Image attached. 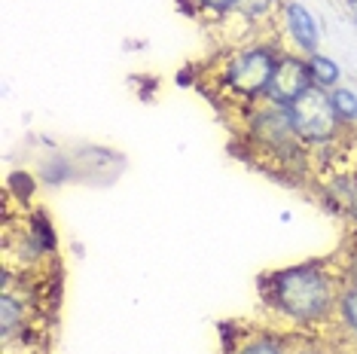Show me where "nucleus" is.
<instances>
[{
	"instance_id": "f257e3e1",
	"label": "nucleus",
	"mask_w": 357,
	"mask_h": 354,
	"mask_svg": "<svg viewBox=\"0 0 357 354\" xmlns=\"http://www.w3.org/2000/svg\"><path fill=\"white\" fill-rule=\"evenodd\" d=\"M266 296L278 305L287 318L312 324L321 321L333 305V281L330 275L314 263H303L294 269H281L269 275Z\"/></svg>"
},
{
	"instance_id": "f03ea898",
	"label": "nucleus",
	"mask_w": 357,
	"mask_h": 354,
	"mask_svg": "<svg viewBox=\"0 0 357 354\" xmlns=\"http://www.w3.org/2000/svg\"><path fill=\"white\" fill-rule=\"evenodd\" d=\"M287 114H290V123H294L296 138L308 144H330L339 134V128H342V119L336 116L330 92L318 86H312L308 92L299 95L287 107Z\"/></svg>"
},
{
	"instance_id": "7ed1b4c3",
	"label": "nucleus",
	"mask_w": 357,
	"mask_h": 354,
	"mask_svg": "<svg viewBox=\"0 0 357 354\" xmlns=\"http://www.w3.org/2000/svg\"><path fill=\"white\" fill-rule=\"evenodd\" d=\"M275 64H278V52L272 46H266V43L248 46V49L235 52L229 59V64L223 70V83L235 95H241V98H254V95L266 92Z\"/></svg>"
},
{
	"instance_id": "20e7f679",
	"label": "nucleus",
	"mask_w": 357,
	"mask_h": 354,
	"mask_svg": "<svg viewBox=\"0 0 357 354\" xmlns=\"http://www.w3.org/2000/svg\"><path fill=\"white\" fill-rule=\"evenodd\" d=\"M314 86L312 79V68H308V59H296V55H281L278 64L272 70V79L266 86V98L278 107H290L299 95L308 92Z\"/></svg>"
},
{
	"instance_id": "39448f33",
	"label": "nucleus",
	"mask_w": 357,
	"mask_h": 354,
	"mask_svg": "<svg viewBox=\"0 0 357 354\" xmlns=\"http://www.w3.org/2000/svg\"><path fill=\"white\" fill-rule=\"evenodd\" d=\"M281 15H284V31H287V37L294 40L299 49L305 55L318 52V40H321L318 19H314L303 3H296V0H287V3L281 6Z\"/></svg>"
},
{
	"instance_id": "423d86ee",
	"label": "nucleus",
	"mask_w": 357,
	"mask_h": 354,
	"mask_svg": "<svg viewBox=\"0 0 357 354\" xmlns=\"http://www.w3.org/2000/svg\"><path fill=\"white\" fill-rule=\"evenodd\" d=\"M308 68H312V79L318 88H327V92H333V88L339 86V79H342V70H339V64L330 59V55H308Z\"/></svg>"
},
{
	"instance_id": "0eeeda50",
	"label": "nucleus",
	"mask_w": 357,
	"mask_h": 354,
	"mask_svg": "<svg viewBox=\"0 0 357 354\" xmlns=\"http://www.w3.org/2000/svg\"><path fill=\"white\" fill-rule=\"evenodd\" d=\"M333 98V107H336V116L342 123H357V92L348 86H336L330 92Z\"/></svg>"
},
{
	"instance_id": "6e6552de",
	"label": "nucleus",
	"mask_w": 357,
	"mask_h": 354,
	"mask_svg": "<svg viewBox=\"0 0 357 354\" xmlns=\"http://www.w3.org/2000/svg\"><path fill=\"white\" fill-rule=\"evenodd\" d=\"M275 6H278V0H238L235 15H241L248 22H263L266 15L275 13Z\"/></svg>"
},
{
	"instance_id": "1a4fd4ad",
	"label": "nucleus",
	"mask_w": 357,
	"mask_h": 354,
	"mask_svg": "<svg viewBox=\"0 0 357 354\" xmlns=\"http://www.w3.org/2000/svg\"><path fill=\"white\" fill-rule=\"evenodd\" d=\"M19 324H22V302L15 296L3 293L0 296V327H3V336H10Z\"/></svg>"
},
{
	"instance_id": "9d476101",
	"label": "nucleus",
	"mask_w": 357,
	"mask_h": 354,
	"mask_svg": "<svg viewBox=\"0 0 357 354\" xmlns=\"http://www.w3.org/2000/svg\"><path fill=\"white\" fill-rule=\"evenodd\" d=\"M339 315H342V324L357 336V284H351L339 300Z\"/></svg>"
},
{
	"instance_id": "9b49d317",
	"label": "nucleus",
	"mask_w": 357,
	"mask_h": 354,
	"mask_svg": "<svg viewBox=\"0 0 357 354\" xmlns=\"http://www.w3.org/2000/svg\"><path fill=\"white\" fill-rule=\"evenodd\" d=\"M202 10H208L211 15H232L238 0H196Z\"/></svg>"
},
{
	"instance_id": "f8f14e48",
	"label": "nucleus",
	"mask_w": 357,
	"mask_h": 354,
	"mask_svg": "<svg viewBox=\"0 0 357 354\" xmlns=\"http://www.w3.org/2000/svg\"><path fill=\"white\" fill-rule=\"evenodd\" d=\"M238 354H284V348L275 339H257V342L245 345Z\"/></svg>"
},
{
	"instance_id": "ddd939ff",
	"label": "nucleus",
	"mask_w": 357,
	"mask_h": 354,
	"mask_svg": "<svg viewBox=\"0 0 357 354\" xmlns=\"http://www.w3.org/2000/svg\"><path fill=\"white\" fill-rule=\"evenodd\" d=\"M342 205L357 217V183H354V187L348 190V192H342Z\"/></svg>"
},
{
	"instance_id": "4468645a",
	"label": "nucleus",
	"mask_w": 357,
	"mask_h": 354,
	"mask_svg": "<svg viewBox=\"0 0 357 354\" xmlns=\"http://www.w3.org/2000/svg\"><path fill=\"white\" fill-rule=\"evenodd\" d=\"M345 10H348V15H351V22L357 25V0H345Z\"/></svg>"
},
{
	"instance_id": "2eb2a0df",
	"label": "nucleus",
	"mask_w": 357,
	"mask_h": 354,
	"mask_svg": "<svg viewBox=\"0 0 357 354\" xmlns=\"http://www.w3.org/2000/svg\"><path fill=\"white\" fill-rule=\"evenodd\" d=\"M351 278H354V284H357V260H354V266H351Z\"/></svg>"
}]
</instances>
